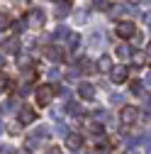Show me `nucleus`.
I'll return each instance as SVG.
<instances>
[{"label": "nucleus", "instance_id": "obj_6", "mask_svg": "<svg viewBox=\"0 0 151 154\" xmlns=\"http://www.w3.org/2000/svg\"><path fill=\"white\" fill-rule=\"evenodd\" d=\"M17 120H20V125H32V122L37 120V112H34V108L20 105V115H17Z\"/></svg>", "mask_w": 151, "mask_h": 154}, {"label": "nucleus", "instance_id": "obj_30", "mask_svg": "<svg viewBox=\"0 0 151 154\" xmlns=\"http://www.w3.org/2000/svg\"><path fill=\"white\" fill-rule=\"evenodd\" d=\"M144 20H146V25L151 27V12H149V15H144Z\"/></svg>", "mask_w": 151, "mask_h": 154}, {"label": "nucleus", "instance_id": "obj_8", "mask_svg": "<svg viewBox=\"0 0 151 154\" xmlns=\"http://www.w3.org/2000/svg\"><path fill=\"white\" fill-rule=\"evenodd\" d=\"M44 56L51 59V61H64V49L56 47V44H49V47L44 49Z\"/></svg>", "mask_w": 151, "mask_h": 154}, {"label": "nucleus", "instance_id": "obj_15", "mask_svg": "<svg viewBox=\"0 0 151 154\" xmlns=\"http://www.w3.org/2000/svg\"><path fill=\"white\" fill-rule=\"evenodd\" d=\"M68 27H64V25H59V27H56L54 29V39H68Z\"/></svg>", "mask_w": 151, "mask_h": 154}, {"label": "nucleus", "instance_id": "obj_35", "mask_svg": "<svg viewBox=\"0 0 151 154\" xmlns=\"http://www.w3.org/2000/svg\"><path fill=\"white\" fill-rule=\"evenodd\" d=\"M149 51H151V44H149Z\"/></svg>", "mask_w": 151, "mask_h": 154}, {"label": "nucleus", "instance_id": "obj_12", "mask_svg": "<svg viewBox=\"0 0 151 154\" xmlns=\"http://www.w3.org/2000/svg\"><path fill=\"white\" fill-rule=\"evenodd\" d=\"M3 49H5V51H10V54L20 51V39H17V37H10V39H5V42H3Z\"/></svg>", "mask_w": 151, "mask_h": 154}, {"label": "nucleus", "instance_id": "obj_32", "mask_svg": "<svg viewBox=\"0 0 151 154\" xmlns=\"http://www.w3.org/2000/svg\"><path fill=\"white\" fill-rule=\"evenodd\" d=\"M129 3H132V5H137V3H141V0H129Z\"/></svg>", "mask_w": 151, "mask_h": 154}, {"label": "nucleus", "instance_id": "obj_19", "mask_svg": "<svg viewBox=\"0 0 151 154\" xmlns=\"http://www.w3.org/2000/svg\"><path fill=\"white\" fill-rule=\"evenodd\" d=\"M141 91H144V83H141V81H134V83H132V93H134V95H139Z\"/></svg>", "mask_w": 151, "mask_h": 154}, {"label": "nucleus", "instance_id": "obj_27", "mask_svg": "<svg viewBox=\"0 0 151 154\" xmlns=\"http://www.w3.org/2000/svg\"><path fill=\"white\" fill-rule=\"evenodd\" d=\"M46 154H61V149H59V147H49Z\"/></svg>", "mask_w": 151, "mask_h": 154}, {"label": "nucleus", "instance_id": "obj_7", "mask_svg": "<svg viewBox=\"0 0 151 154\" xmlns=\"http://www.w3.org/2000/svg\"><path fill=\"white\" fill-rule=\"evenodd\" d=\"M66 147L73 149L76 154H78V149L83 147V137H81L78 132H68V134H66Z\"/></svg>", "mask_w": 151, "mask_h": 154}, {"label": "nucleus", "instance_id": "obj_17", "mask_svg": "<svg viewBox=\"0 0 151 154\" xmlns=\"http://www.w3.org/2000/svg\"><path fill=\"white\" fill-rule=\"evenodd\" d=\"M132 59H134V66H144V64H146V54H141V51H139V54L132 56Z\"/></svg>", "mask_w": 151, "mask_h": 154}, {"label": "nucleus", "instance_id": "obj_22", "mask_svg": "<svg viewBox=\"0 0 151 154\" xmlns=\"http://www.w3.org/2000/svg\"><path fill=\"white\" fill-rule=\"evenodd\" d=\"M25 25H27V22H25V20H20V22H12V29H15V32H17V34H20V32H22V29H25Z\"/></svg>", "mask_w": 151, "mask_h": 154}, {"label": "nucleus", "instance_id": "obj_29", "mask_svg": "<svg viewBox=\"0 0 151 154\" xmlns=\"http://www.w3.org/2000/svg\"><path fill=\"white\" fill-rule=\"evenodd\" d=\"M144 86H149V88H151V71L146 73V79H144Z\"/></svg>", "mask_w": 151, "mask_h": 154}, {"label": "nucleus", "instance_id": "obj_14", "mask_svg": "<svg viewBox=\"0 0 151 154\" xmlns=\"http://www.w3.org/2000/svg\"><path fill=\"white\" fill-rule=\"evenodd\" d=\"M78 66H81V71H83V73H93V71H98L95 61H90V59H81V61H78Z\"/></svg>", "mask_w": 151, "mask_h": 154}, {"label": "nucleus", "instance_id": "obj_5", "mask_svg": "<svg viewBox=\"0 0 151 154\" xmlns=\"http://www.w3.org/2000/svg\"><path fill=\"white\" fill-rule=\"evenodd\" d=\"M137 118H139V110H137V108H132V105H124V108H122V112H120L122 125H134V122H137Z\"/></svg>", "mask_w": 151, "mask_h": 154}, {"label": "nucleus", "instance_id": "obj_11", "mask_svg": "<svg viewBox=\"0 0 151 154\" xmlns=\"http://www.w3.org/2000/svg\"><path fill=\"white\" fill-rule=\"evenodd\" d=\"M71 3L68 0H61V3H56V17H68L71 15Z\"/></svg>", "mask_w": 151, "mask_h": 154}, {"label": "nucleus", "instance_id": "obj_34", "mask_svg": "<svg viewBox=\"0 0 151 154\" xmlns=\"http://www.w3.org/2000/svg\"><path fill=\"white\" fill-rule=\"evenodd\" d=\"M0 132H3V122H0Z\"/></svg>", "mask_w": 151, "mask_h": 154}, {"label": "nucleus", "instance_id": "obj_20", "mask_svg": "<svg viewBox=\"0 0 151 154\" xmlns=\"http://www.w3.org/2000/svg\"><path fill=\"white\" fill-rule=\"evenodd\" d=\"M5 27H10V17L5 12H0V29H5Z\"/></svg>", "mask_w": 151, "mask_h": 154}, {"label": "nucleus", "instance_id": "obj_26", "mask_svg": "<svg viewBox=\"0 0 151 154\" xmlns=\"http://www.w3.org/2000/svg\"><path fill=\"white\" fill-rule=\"evenodd\" d=\"M29 93H32V86H22L20 88V95H29Z\"/></svg>", "mask_w": 151, "mask_h": 154}, {"label": "nucleus", "instance_id": "obj_10", "mask_svg": "<svg viewBox=\"0 0 151 154\" xmlns=\"http://www.w3.org/2000/svg\"><path fill=\"white\" fill-rule=\"evenodd\" d=\"M110 79H112V83H124L127 81V66H112Z\"/></svg>", "mask_w": 151, "mask_h": 154}, {"label": "nucleus", "instance_id": "obj_16", "mask_svg": "<svg viewBox=\"0 0 151 154\" xmlns=\"http://www.w3.org/2000/svg\"><path fill=\"white\" fill-rule=\"evenodd\" d=\"M117 56H120V59H129V56H132V49H129L127 44H120V47H117Z\"/></svg>", "mask_w": 151, "mask_h": 154}, {"label": "nucleus", "instance_id": "obj_13", "mask_svg": "<svg viewBox=\"0 0 151 154\" xmlns=\"http://www.w3.org/2000/svg\"><path fill=\"white\" fill-rule=\"evenodd\" d=\"M95 66H98V71H112V59L105 54V56H100V59H98Z\"/></svg>", "mask_w": 151, "mask_h": 154}, {"label": "nucleus", "instance_id": "obj_1", "mask_svg": "<svg viewBox=\"0 0 151 154\" xmlns=\"http://www.w3.org/2000/svg\"><path fill=\"white\" fill-rule=\"evenodd\" d=\"M54 95H56V88H54L51 83H44V86L37 88V103H39L42 108H46V105L54 100Z\"/></svg>", "mask_w": 151, "mask_h": 154}, {"label": "nucleus", "instance_id": "obj_9", "mask_svg": "<svg viewBox=\"0 0 151 154\" xmlns=\"http://www.w3.org/2000/svg\"><path fill=\"white\" fill-rule=\"evenodd\" d=\"M78 95L83 100H95V86H90V83H78Z\"/></svg>", "mask_w": 151, "mask_h": 154}, {"label": "nucleus", "instance_id": "obj_25", "mask_svg": "<svg viewBox=\"0 0 151 154\" xmlns=\"http://www.w3.org/2000/svg\"><path fill=\"white\" fill-rule=\"evenodd\" d=\"M59 76H61V71H59V69H49V79H51V81H56Z\"/></svg>", "mask_w": 151, "mask_h": 154}, {"label": "nucleus", "instance_id": "obj_31", "mask_svg": "<svg viewBox=\"0 0 151 154\" xmlns=\"http://www.w3.org/2000/svg\"><path fill=\"white\" fill-rule=\"evenodd\" d=\"M124 154H137V152H134V149H127V152H124Z\"/></svg>", "mask_w": 151, "mask_h": 154}, {"label": "nucleus", "instance_id": "obj_3", "mask_svg": "<svg viewBox=\"0 0 151 154\" xmlns=\"http://www.w3.org/2000/svg\"><path fill=\"white\" fill-rule=\"evenodd\" d=\"M117 37H122V39H134L137 37V25L129 22V20L117 22Z\"/></svg>", "mask_w": 151, "mask_h": 154}, {"label": "nucleus", "instance_id": "obj_18", "mask_svg": "<svg viewBox=\"0 0 151 154\" xmlns=\"http://www.w3.org/2000/svg\"><path fill=\"white\" fill-rule=\"evenodd\" d=\"M68 112H71V115H83V108H81L78 103H68Z\"/></svg>", "mask_w": 151, "mask_h": 154}, {"label": "nucleus", "instance_id": "obj_24", "mask_svg": "<svg viewBox=\"0 0 151 154\" xmlns=\"http://www.w3.org/2000/svg\"><path fill=\"white\" fill-rule=\"evenodd\" d=\"M78 42H81V37L71 32V34H68V44H71V47H76V44H78Z\"/></svg>", "mask_w": 151, "mask_h": 154}, {"label": "nucleus", "instance_id": "obj_4", "mask_svg": "<svg viewBox=\"0 0 151 154\" xmlns=\"http://www.w3.org/2000/svg\"><path fill=\"white\" fill-rule=\"evenodd\" d=\"M44 20H46V17H44V10L37 8V10H29V15H27L25 22H27L32 29H42V27H44Z\"/></svg>", "mask_w": 151, "mask_h": 154}, {"label": "nucleus", "instance_id": "obj_23", "mask_svg": "<svg viewBox=\"0 0 151 154\" xmlns=\"http://www.w3.org/2000/svg\"><path fill=\"white\" fill-rule=\"evenodd\" d=\"M88 127H90L93 132H95V134H102V125H100V122H90Z\"/></svg>", "mask_w": 151, "mask_h": 154}, {"label": "nucleus", "instance_id": "obj_2", "mask_svg": "<svg viewBox=\"0 0 151 154\" xmlns=\"http://www.w3.org/2000/svg\"><path fill=\"white\" fill-rule=\"evenodd\" d=\"M49 137V130L46 127H39V130H34L29 137L25 140V149H37V144H39L42 140H46Z\"/></svg>", "mask_w": 151, "mask_h": 154}, {"label": "nucleus", "instance_id": "obj_33", "mask_svg": "<svg viewBox=\"0 0 151 154\" xmlns=\"http://www.w3.org/2000/svg\"><path fill=\"white\" fill-rule=\"evenodd\" d=\"M3 64H5V59H3V56H0V69H3Z\"/></svg>", "mask_w": 151, "mask_h": 154}, {"label": "nucleus", "instance_id": "obj_28", "mask_svg": "<svg viewBox=\"0 0 151 154\" xmlns=\"http://www.w3.org/2000/svg\"><path fill=\"white\" fill-rule=\"evenodd\" d=\"M0 154H15V152H12V147H3V149H0Z\"/></svg>", "mask_w": 151, "mask_h": 154}, {"label": "nucleus", "instance_id": "obj_21", "mask_svg": "<svg viewBox=\"0 0 151 154\" xmlns=\"http://www.w3.org/2000/svg\"><path fill=\"white\" fill-rule=\"evenodd\" d=\"M7 88H10V79L0 73V91H7Z\"/></svg>", "mask_w": 151, "mask_h": 154}]
</instances>
